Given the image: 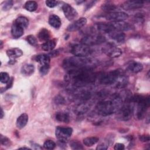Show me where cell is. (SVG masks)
<instances>
[{"label":"cell","mask_w":150,"mask_h":150,"mask_svg":"<svg viewBox=\"0 0 150 150\" xmlns=\"http://www.w3.org/2000/svg\"><path fill=\"white\" fill-rule=\"evenodd\" d=\"M97 78L91 67L68 71L64 76L65 81L75 87H83L93 84Z\"/></svg>","instance_id":"1"},{"label":"cell","mask_w":150,"mask_h":150,"mask_svg":"<svg viewBox=\"0 0 150 150\" xmlns=\"http://www.w3.org/2000/svg\"><path fill=\"white\" fill-rule=\"evenodd\" d=\"M91 60L86 57L73 56L64 59L62 66L63 67L68 71L84 67H91Z\"/></svg>","instance_id":"2"},{"label":"cell","mask_w":150,"mask_h":150,"mask_svg":"<svg viewBox=\"0 0 150 150\" xmlns=\"http://www.w3.org/2000/svg\"><path fill=\"white\" fill-rule=\"evenodd\" d=\"M131 100L137 105V118L138 120L143 119L149 106V97L135 95L131 97Z\"/></svg>","instance_id":"3"},{"label":"cell","mask_w":150,"mask_h":150,"mask_svg":"<svg viewBox=\"0 0 150 150\" xmlns=\"http://www.w3.org/2000/svg\"><path fill=\"white\" fill-rule=\"evenodd\" d=\"M134 110V103L131 100V97L124 101V103L118 110L119 117L121 120L128 121L132 116Z\"/></svg>","instance_id":"4"},{"label":"cell","mask_w":150,"mask_h":150,"mask_svg":"<svg viewBox=\"0 0 150 150\" xmlns=\"http://www.w3.org/2000/svg\"><path fill=\"white\" fill-rule=\"evenodd\" d=\"M105 41V38L101 34L92 33L83 37L81 40V43L88 46L97 45L103 43Z\"/></svg>","instance_id":"5"},{"label":"cell","mask_w":150,"mask_h":150,"mask_svg":"<svg viewBox=\"0 0 150 150\" xmlns=\"http://www.w3.org/2000/svg\"><path fill=\"white\" fill-rule=\"evenodd\" d=\"M122 70L121 69H117L101 74L99 77L100 83L104 85H114Z\"/></svg>","instance_id":"6"},{"label":"cell","mask_w":150,"mask_h":150,"mask_svg":"<svg viewBox=\"0 0 150 150\" xmlns=\"http://www.w3.org/2000/svg\"><path fill=\"white\" fill-rule=\"evenodd\" d=\"M71 53L75 56L86 57L92 53L90 47L87 45L81 44H75L71 47Z\"/></svg>","instance_id":"7"},{"label":"cell","mask_w":150,"mask_h":150,"mask_svg":"<svg viewBox=\"0 0 150 150\" xmlns=\"http://www.w3.org/2000/svg\"><path fill=\"white\" fill-rule=\"evenodd\" d=\"M72 132L73 129L70 127H57L55 130V135L60 142L66 143L71 137Z\"/></svg>","instance_id":"8"},{"label":"cell","mask_w":150,"mask_h":150,"mask_svg":"<svg viewBox=\"0 0 150 150\" xmlns=\"http://www.w3.org/2000/svg\"><path fill=\"white\" fill-rule=\"evenodd\" d=\"M104 17L105 19L108 21H111L112 22L117 21H123L128 18V15L127 13L124 12H108L106 13Z\"/></svg>","instance_id":"9"},{"label":"cell","mask_w":150,"mask_h":150,"mask_svg":"<svg viewBox=\"0 0 150 150\" xmlns=\"http://www.w3.org/2000/svg\"><path fill=\"white\" fill-rule=\"evenodd\" d=\"M103 51L108 56L112 58L118 57L122 54V50L113 45H108L103 49Z\"/></svg>","instance_id":"10"},{"label":"cell","mask_w":150,"mask_h":150,"mask_svg":"<svg viewBox=\"0 0 150 150\" xmlns=\"http://www.w3.org/2000/svg\"><path fill=\"white\" fill-rule=\"evenodd\" d=\"M62 10L65 17L69 21H73L77 18L78 13L76 10L68 4H64L62 6Z\"/></svg>","instance_id":"11"},{"label":"cell","mask_w":150,"mask_h":150,"mask_svg":"<svg viewBox=\"0 0 150 150\" xmlns=\"http://www.w3.org/2000/svg\"><path fill=\"white\" fill-rule=\"evenodd\" d=\"M144 5V2L142 1L129 0L125 1L121 5L122 8L125 10H135L141 8Z\"/></svg>","instance_id":"12"},{"label":"cell","mask_w":150,"mask_h":150,"mask_svg":"<svg viewBox=\"0 0 150 150\" xmlns=\"http://www.w3.org/2000/svg\"><path fill=\"white\" fill-rule=\"evenodd\" d=\"M128 83V79L126 76L125 73H124V71L122 70L121 72L118 75L113 86L117 88L122 89L127 86Z\"/></svg>","instance_id":"13"},{"label":"cell","mask_w":150,"mask_h":150,"mask_svg":"<svg viewBox=\"0 0 150 150\" xmlns=\"http://www.w3.org/2000/svg\"><path fill=\"white\" fill-rule=\"evenodd\" d=\"M87 23V19L86 18H80L75 22L70 24L67 28V30L69 32H74L80 29Z\"/></svg>","instance_id":"14"},{"label":"cell","mask_w":150,"mask_h":150,"mask_svg":"<svg viewBox=\"0 0 150 150\" xmlns=\"http://www.w3.org/2000/svg\"><path fill=\"white\" fill-rule=\"evenodd\" d=\"M114 31H126L131 30L132 28V25L129 23L124 21H117L111 22Z\"/></svg>","instance_id":"15"},{"label":"cell","mask_w":150,"mask_h":150,"mask_svg":"<svg viewBox=\"0 0 150 150\" xmlns=\"http://www.w3.org/2000/svg\"><path fill=\"white\" fill-rule=\"evenodd\" d=\"M23 32L24 28L14 22L11 27V34L12 36L15 39L19 38L23 35Z\"/></svg>","instance_id":"16"},{"label":"cell","mask_w":150,"mask_h":150,"mask_svg":"<svg viewBox=\"0 0 150 150\" xmlns=\"http://www.w3.org/2000/svg\"><path fill=\"white\" fill-rule=\"evenodd\" d=\"M89 110V105L86 102H80L74 108V112L77 115L85 114Z\"/></svg>","instance_id":"17"},{"label":"cell","mask_w":150,"mask_h":150,"mask_svg":"<svg viewBox=\"0 0 150 150\" xmlns=\"http://www.w3.org/2000/svg\"><path fill=\"white\" fill-rule=\"evenodd\" d=\"M6 54L11 59V61H15L16 58L19 57L23 54V52L21 49L15 47L7 50Z\"/></svg>","instance_id":"18"},{"label":"cell","mask_w":150,"mask_h":150,"mask_svg":"<svg viewBox=\"0 0 150 150\" xmlns=\"http://www.w3.org/2000/svg\"><path fill=\"white\" fill-rule=\"evenodd\" d=\"M127 69L129 71L132 73H137L142 70L143 66L139 62H131L128 64L127 66Z\"/></svg>","instance_id":"19"},{"label":"cell","mask_w":150,"mask_h":150,"mask_svg":"<svg viewBox=\"0 0 150 150\" xmlns=\"http://www.w3.org/2000/svg\"><path fill=\"white\" fill-rule=\"evenodd\" d=\"M49 23L50 26L54 28H59L62 25L60 18L56 15H51L49 18Z\"/></svg>","instance_id":"20"},{"label":"cell","mask_w":150,"mask_h":150,"mask_svg":"<svg viewBox=\"0 0 150 150\" xmlns=\"http://www.w3.org/2000/svg\"><path fill=\"white\" fill-rule=\"evenodd\" d=\"M28 121V115L26 113H23L21 114L16 120V126L18 128H23L27 124Z\"/></svg>","instance_id":"21"},{"label":"cell","mask_w":150,"mask_h":150,"mask_svg":"<svg viewBox=\"0 0 150 150\" xmlns=\"http://www.w3.org/2000/svg\"><path fill=\"white\" fill-rule=\"evenodd\" d=\"M109 35L110 38L114 39L115 41H117L118 43L123 42L125 40V35L122 32L113 31L111 33H110Z\"/></svg>","instance_id":"22"},{"label":"cell","mask_w":150,"mask_h":150,"mask_svg":"<svg viewBox=\"0 0 150 150\" xmlns=\"http://www.w3.org/2000/svg\"><path fill=\"white\" fill-rule=\"evenodd\" d=\"M38 38L40 42H46L49 39L50 33L47 29L43 28L39 32L38 34Z\"/></svg>","instance_id":"23"},{"label":"cell","mask_w":150,"mask_h":150,"mask_svg":"<svg viewBox=\"0 0 150 150\" xmlns=\"http://www.w3.org/2000/svg\"><path fill=\"white\" fill-rule=\"evenodd\" d=\"M35 67L32 64H25L22 66L21 71L22 74L25 76H30L34 72Z\"/></svg>","instance_id":"24"},{"label":"cell","mask_w":150,"mask_h":150,"mask_svg":"<svg viewBox=\"0 0 150 150\" xmlns=\"http://www.w3.org/2000/svg\"><path fill=\"white\" fill-rule=\"evenodd\" d=\"M35 60L36 62L39 63L41 65L49 64L50 63V57L49 55L46 54H40L36 56Z\"/></svg>","instance_id":"25"},{"label":"cell","mask_w":150,"mask_h":150,"mask_svg":"<svg viewBox=\"0 0 150 150\" xmlns=\"http://www.w3.org/2000/svg\"><path fill=\"white\" fill-rule=\"evenodd\" d=\"M56 42L54 39L49 40L42 45V49L45 51H52L56 46Z\"/></svg>","instance_id":"26"},{"label":"cell","mask_w":150,"mask_h":150,"mask_svg":"<svg viewBox=\"0 0 150 150\" xmlns=\"http://www.w3.org/2000/svg\"><path fill=\"white\" fill-rule=\"evenodd\" d=\"M56 119L59 121L62 122L68 123L70 121L69 115L64 112H57L56 114Z\"/></svg>","instance_id":"27"},{"label":"cell","mask_w":150,"mask_h":150,"mask_svg":"<svg viewBox=\"0 0 150 150\" xmlns=\"http://www.w3.org/2000/svg\"><path fill=\"white\" fill-rule=\"evenodd\" d=\"M25 9L29 12H33L36 10L38 8V4L34 1H29L26 2L24 5Z\"/></svg>","instance_id":"28"},{"label":"cell","mask_w":150,"mask_h":150,"mask_svg":"<svg viewBox=\"0 0 150 150\" xmlns=\"http://www.w3.org/2000/svg\"><path fill=\"white\" fill-rule=\"evenodd\" d=\"M98 138L96 137H87L83 139V143L87 146H91L96 144L98 141Z\"/></svg>","instance_id":"29"},{"label":"cell","mask_w":150,"mask_h":150,"mask_svg":"<svg viewBox=\"0 0 150 150\" xmlns=\"http://www.w3.org/2000/svg\"><path fill=\"white\" fill-rule=\"evenodd\" d=\"M15 22L16 23H17L18 24H19V25H21L24 29L27 28V26H28V23H29L28 19L25 16L18 17L17 19H16Z\"/></svg>","instance_id":"30"},{"label":"cell","mask_w":150,"mask_h":150,"mask_svg":"<svg viewBox=\"0 0 150 150\" xmlns=\"http://www.w3.org/2000/svg\"><path fill=\"white\" fill-rule=\"evenodd\" d=\"M101 9L104 11H105L108 12H115V11L117 9V6L112 4L110 3H107V4H104L102 5L101 6Z\"/></svg>","instance_id":"31"},{"label":"cell","mask_w":150,"mask_h":150,"mask_svg":"<svg viewBox=\"0 0 150 150\" xmlns=\"http://www.w3.org/2000/svg\"><path fill=\"white\" fill-rule=\"evenodd\" d=\"M55 146V142L52 140H46L43 144V147L47 149H53Z\"/></svg>","instance_id":"32"},{"label":"cell","mask_w":150,"mask_h":150,"mask_svg":"<svg viewBox=\"0 0 150 150\" xmlns=\"http://www.w3.org/2000/svg\"><path fill=\"white\" fill-rule=\"evenodd\" d=\"M0 77H1V79H0L1 82L4 84L8 83L11 79L9 74L6 72H1L0 73Z\"/></svg>","instance_id":"33"},{"label":"cell","mask_w":150,"mask_h":150,"mask_svg":"<svg viewBox=\"0 0 150 150\" xmlns=\"http://www.w3.org/2000/svg\"><path fill=\"white\" fill-rule=\"evenodd\" d=\"M26 40L32 46H36L37 45H38L37 39H36V38L33 35H28L26 37Z\"/></svg>","instance_id":"34"},{"label":"cell","mask_w":150,"mask_h":150,"mask_svg":"<svg viewBox=\"0 0 150 150\" xmlns=\"http://www.w3.org/2000/svg\"><path fill=\"white\" fill-rule=\"evenodd\" d=\"M50 69V66L49 64H44V65H41L40 69H39V72L41 75L44 76L46 75L49 70Z\"/></svg>","instance_id":"35"},{"label":"cell","mask_w":150,"mask_h":150,"mask_svg":"<svg viewBox=\"0 0 150 150\" xmlns=\"http://www.w3.org/2000/svg\"><path fill=\"white\" fill-rule=\"evenodd\" d=\"M12 6H13L12 1H6L2 4V9L4 11H8L12 8Z\"/></svg>","instance_id":"36"},{"label":"cell","mask_w":150,"mask_h":150,"mask_svg":"<svg viewBox=\"0 0 150 150\" xmlns=\"http://www.w3.org/2000/svg\"><path fill=\"white\" fill-rule=\"evenodd\" d=\"M70 146L73 149H83V147L82 145L78 141H74L71 142Z\"/></svg>","instance_id":"37"},{"label":"cell","mask_w":150,"mask_h":150,"mask_svg":"<svg viewBox=\"0 0 150 150\" xmlns=\"http://www.w3.org/2000/svg\"><path fill=\"white\" fill-rule=\"evenodd\" d=\"M0 138H0L1 143L2 145L4 146H9L11 144V141L8 138L5 136H3L2 134H1Z\"/></svg>","instance_id":"38"},{"label":"cell","mask_w":150,"mask_h":150,"mask_svg":"<svg viewBox=\"0 0 150 150\" xmlns=\"http://www.w3.org/2000/svg\"><path fill=\"white\" fill-rule=\"evenodd\" d=\"M55 103L57 104H64L66 103V100L62 95H58L55 98Z\"/></svg>","instance_id":"39"},{"label":"cell","mask_w":150,"mask_h":150,"mask_svg":"<svg viewBox=\"0 0 150 150\" xmlns=\"http://www.w3.org/2000/svg\"><path fill=\"white\" fill-rule=\"evenodd\" d=\"M46 5L49 8H54L57 5L58 1H50V0H47L46 1Z\"/></svg>","instance_id":"40"},{"label":"cell","mask_w":150,"mask_h":150,"mask_svg":"<svg viewBox=\"0 0 150 150\" xmlns=\"http://www.w3.org/2000/svg\"><path fill=\"white\" fill-rule=\"evenodd\" d=\"M108 147V145L106 143H102L100 145H98L97 148L96 149L97 150H104V149H107Z\"/></svg>","instance_id":"41"},{"label":"cell","mask_w":150,"mask_h":150,"mask_svg":"<svg viewBox=\"0 0 150 150\" xmlns=\"http://www.w3.org/2000/svg\"><path fill=\"white\" fill-rule=\"evenodd\" d=\"M125 148V146L123 144L121 143H117L115 144L114 149L115 150H122Z\"/></svg>","instance_id":"42"},{"label":"cell","mask_w":150,"mask_h":150,"mask_svg":"<svg viewBox=\"0 0 150 150\" xmlns=\"http://www.w3.org/2000/svg\"><path fill=\"white\" fill-rule=\"evenodd\" d=\"M139 139L142 142H148L149 141V136L148 135H143L139 137Z\"/></svg>","instance_id":"43"},{"label":"cell","mask_w":150,"mask_h":150,"mask_svg":"<svg viewBox=\"0 0 150 150\" xmlns=\"http://www.w3.org/2000/svg\"><path fill=\"white\" fill-rule=\"evenodd\" d=\"M138 14H139V15H135V21H138V22H141L142 21H143L144 18H143V16H142V15L141 14H140V13H138Z\"/></svg>","instance_id":"44"},{"label":"cell","mask_w":150,"mask_h":150,"mask_svg":"<svg viewBox=\"0 0 150 150\" xmlns=\"http://www.w3.org/2000/svg\"><path fill=\"white\" fill-rule=\"evenodd\" d=\"M32 146L33 148L34 149H40L42 148L40 145H38V144H33V145H32Z\"/></svg>","instance_id":"45"},{"label":"cell","mask_w":150,"mask_h":150,"mask_svg":"<svg viewBox=\"0 0 150 150\" xmlns=\"http://www.w3.org/2000/svg\"><path fill=\"white\" fill-rule=\"evenodd\" d=\"M1 118H2L4 117V111H3V110H2V108H1Z\"/></svg>","instance_id":"46"},{"label":"cell","mask_w":150,"mask_h":150,"mask_svg":"<svg viewBox=\"0 0 150 150\" xmlns=\"http://www.w3.org/2000/svg\"><path fill=\"white\" fill-rule=\"evenodd\" d=\"M19 149H30V148H26V147H22V148H20Z\"/></svg>","instance_id":"47"}]
</instances>
